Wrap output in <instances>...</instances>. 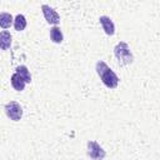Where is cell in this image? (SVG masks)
I'll return each instance as SVG.
<instances>
[{
    "label": "cell",
    "instance_id": "cell-1",
    "mask_svg": "<svg viewBox=\"0 0 160 160\" xmlns=\"http://www.w3.org/2000/svg\"><path fill=\"white\" fill-rule=\"evenodd\" d=\"M96 72L100 76L102 84L108 86L109 89H115L119 84V78L118 75L104 62V61H98L96 62Z\"/></svg>",
    "mask_w": 160,
    "mask_h": 160
},
{
    "label": "cell",
    "instance_id": "cell-2",
    "mask_svg": "<svg viewBox=\"0 0 160 160\" xmlns=\"http://www.w3.org/2000/svg\"><path fill=\"white\" fill-rule=\"evenodd\" d=\"M114 54H115V58L118 59L119 64H121V65H129L134 60L132 52L125 41H120L114 48Z\"/></svg>",
    "mask_w": 160,
    "mask_h": 160
},
{
    "label": "cell",
    "instance_id": "cell-3",
    "mask_svg": "<svg viewBox=\"0 0 160 160\" xmlns=\"http://www.w3.org/2000/svg\"><path fill=\"white\" fill-rule=\"evenodd\" d=\"M5 112L6 115L14 120V121H19L22 118V108L20 106L19 102L16 101H10L5 105Z\"/></svg>",
    "mask_w": 160,
    "mask_h": 160
},
{
    "label": "cell",
    "instance_id": "cell-4",
    "mask_svg": "<svg viewBox=\"0 0 160 160\" xmlns=\"http://www.w3.org/2000/svg\"><path fill=\"white\" fill-rule=\"evenodd\" d=\"M88 155L92 160H102L106 156V152L96 141L91 140L88 142Z\"/></svg>",
    "mask_w": 160,
    "mask_h": 160
},
{
    "label": "cell",
    "instance_id": "cell-5",
    "mask_svg": "<svg viewBox=\"0 0 160 160\" xmlns=\"http://www.w3.org/2000/svg\"><path fill=\"white\" fill-rule=\"evenodd\" d=\"M41 10H42V14H44L45 20H46L49 24H52V25L56 26V24L60 21L59 14H58L52 8H50L49 5H42V6H41Z\"/></svg>",
    "mask_w": 160,
    "mask_h": 160
},
{
    "label": "cell",
    "instance_id": "cell-6",
    "mask_svg": "<svg viewBox=\"0 0 160 160\" xmlns=\"http://www.w3.org/2000/svg\"><path fill=\"white\" fill-rule=\"evenodd\" d=\"M99 21H100V24H101V26H102V29H104V31H105L106 35H110L111 36V35L115 34V25H114L112 20L109 16L102 15V16L99 18Z\"/></svg>",
    "mask_w": 160,
    "mask_h": 160
},
{
    "label": "cell",
    "instance_id": "cell-7",
    "mask_svg": "<svg viewBox=\"0 0 160 160\" xmlns=\"http://www.w3.org/2000/svg\"><path fill=\"white\" fill-rule=\"evenodd\" d=\"M11 85H12V88L16 90V91H22L24 90V88H25V80L18 74V72H14L12 75H11Z\"/></svg>",
    "mask_w": 160,
    "mask_h": 160
},
{
    "label": "cell",
    "instance_id": "cell-8",
    "mask_svg": "<svg viewBox=\"0 0 160 160\" xmlns=\"http://www.w3.org/2000/svg\"><path fill=\"white\" fill-rule=\"evenodd\" d=\"M11 45V35L9 31L6 30H2L0 32V46H1V50H8Z\"/></svg>",
    "mask_w": 160,
    "mask_h": 160
},
{
    "label": "cell",
    "instance_id": "cell-9",
    "mask_svg": "<svg viewBox=\"0 0 160 160\" xmlns=\"http://www.w3.org/2000/svg\"><path fill=\"white\" fill-rule=\"evenodd\" d=\"M50 39H51V41L55 42V44L62 42L64 36H62V32H61V30H60L59 26H52V28L50 29Z\"/></svg>",
    "mask_w": 160,
    "mask_h": 160
},
{
    "label": "cell",
    "instance_id": "cell-10",
    "mask_svg": "<svg viewBox=\"0 0 160 160\" xmlns=\"http://www.w3.org/2000/svg\"><path fill=\"white\" fill-rule=\"evenodd\" d=\"M14 28L16 31H21L26 28V19L22 14H18L14 19Z\"/></svg>",
    "mask_w": 160,
    "mask_h": 160
},
{
    "label": "cell",
    "instance_id": "cell-11",
    "mask_svg": "<svg viewBox=\"0 0 160 160\" xmlns=\"http://www.w3.org/2000/svg\"><path fill=\"white\" fill-rule=\"evenodd\" d=\"M12 21H14V19H12L11 14H9V12H1L0 14V26L2 29L10 28V25L12 24Z\"/></svg>",
    "mask_w": 160,
    "mask_h": 160
},
{
    "label": "cell",
    "instance_id": "cell-12",
    "mask_svg": "<svg viewBox=\"0 0 160 160\" xmlns=\"http://www.w3.org/2000/svg\"><path fill=\"white\" fill-rule=\"evenodd\" d=\"M15 72H18V74L25 80L26 84L31 82V75H30V72H29V70H28V68H26L25 65H20V66H18Z\"/></svg>",
    "mask_w": 160,
    "mask_h": 160
}]
</instances>
